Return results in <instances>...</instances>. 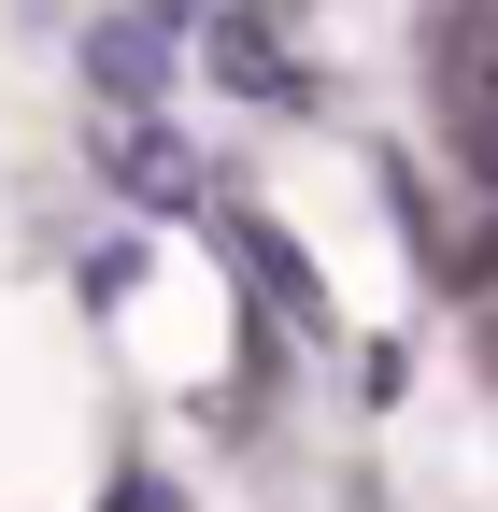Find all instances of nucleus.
I'll return each mask as SVG.
<instances>
[{
    "label": "nucleus",
    "instance_id": "f03ea898",
    "mask_svg": "<svg viewBox=\"0 0 498 512\" xmlns=\"http://www.w3.org/2000/svg\"><path fill=\"white\" fill-rule=\"evenodd\" d=\"M214 242H228V271H242V285H271V299H285V328H328V285H314V256H299L271 214H214Z\"/></svg>",
    "mask_w": 498,
    "mask_h": 512
},
{
    "label": "nucleus",
    "instance_id": "39448f33",
    "mask_svg": "<svg viewBox=\"0 0 498 512\" xmlns=\"http://www.w3.org/2000/svg\"><path fill=\"white\" fill-rule=\"evenodd\" d=\"M214 72H228L242 100H299V57H285L257 15H228V29H214Z\"/></svg>",
    "mask_w": 498,
    "mask_h": 512
},
{
    "label": "nucleus",
    "instance_id": "7ed1b4c3",
    "mask_svg": "<svg viewBox=\"0 0 498 512\" xmlns=\"http://www.w3.org/2000/svg\"><path fill=\"white\" fill-rule=\"evenodd\" d=\"M86 86H100L114 114H157V100H171V29L100 15V29H86Z\"/></svg>",
    "mask_w": 498,
    "mask_h": 512
},
{
    "label": "nucleus",
    "instance_id": "20e7f679",
    "mask_svg": "<svg viewBox=\"0 0 498 512\" xmlns=\"http://www.w3.org/2000/svg\"><path fill=\"white\" fill-rule=\"evenodd\" d=\"M442 114H456V143H470V171H498V43H442Z\"/></svg>",
    "mask_w": 498,
    "mask_h": 512
},
{
    "label": "nucleus",
    "instance_id": "f257e3e1",
    "mask_svg": "<svg viewBox=\"0 0 498 512\" xmlns=\"http://www.w3.org/2000/svg\"><path fill=\"white\" fill-rule=\"evenodd\" d=\"M100 171L129 185L143 214H185V200H200V157H185L171 128H157V114H100Z\"/></svg>",
    "mask_w": 498,
    "mask_h": 512
}]
</instances>
